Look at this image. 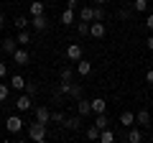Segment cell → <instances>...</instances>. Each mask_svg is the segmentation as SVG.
<instances>
[{
    "mask_svg": "<svg viewBox=\"0 0 153 143\" xmlns=\"http://www.w3.org/2000/svg\"><path fill=\"white\" fill-rule=\"evenodd\" d=\"M59 89H61L64 97H71V100H79V97L84 95V87H82V84H76L74 79H71V82H61Z\"/></svg>",
    "mask_w": 153,
    "mask_h": 143,
    "instance_id": "1",
    "label": "cell"
},
{
    "mask_svg": "<svg viewBox=\"0 0 153 143\" xmlns=\"http://www.w3.org/2000/svg\"><path fill=\"white\" fill-rule=\"evenodd\" d=\"M46 123H38V120H33L31 125H28V138L31 141H36V143H44L46 141Z\"/></svg>",
    "mask_w": 153,
    "mask_h": 143,
    "instance_id": "2",
    "label": "cell"
},
{
    "mask_svg": "<svg viewBox=\"0 0 153 143\" xmlns=\"http://www.w3.org/2000/svg\"><path fill=\"white\" fill-rule=\"evenodd\" d=\"M105 33H107V26H105L102 21H92L89 23V36H92V39H102Z\"/></svg>",
    "mask_w": 153,
    "mask_h": 143,
    "instance_id": "3",
    "label": "cell"
},
{
    "mask_svg": "<svg viewBox=\"0 0 153 143\" xmlns=\"http://www.w3.org/2000/svg\"><path fill=\"white\" fill-rule=\"evenodd\" d=\"M16 107H18V112H28V110L33 107V97H31V95H26V92H23L21 97L16 100Z\"/></svg>",
    "mask_w": 153,
    "mask_h": 143,
    "instance_id": "4",
    "label": "cell"
},
{
    "mask_svg": "<svg viewBox=\"0 0 153 143\" xmlns=\"http://www.w3.org/2000/svg\"><path fill=\"white\" fill-rule=\"evenodd\" d=\"M13 61H16V64L18 66H26L28 64V59H31V56H28V49H26V46H21V49H16V51H13Z\"/></svg>",
    "mask_w": 153,
    "mask_h": 143,
    "instance_id": "5",
    "label": "cell"
},
{
    "mask_svg": "<svg viewBox=\"0 0 153 143\" xmlns=\"http://www.w3.org/2000/svg\"><path fill=\"white\" fill-rule=\"evenodd\" d=\"M31 26L44 33V31H49V18H46L44 13H41V16H31Z\"/></svg>",
    "mask_w": 153,
    "mask_h": 143,
    "instance_id": "6",
    "label": "cell"
},
{
    "mask_svg": "<svg viewBox=\"0 0 153 143\" xmlns=\"http://www.w3.org/2000/svg\"><path fill=\"white\" fill-rule=\"evenodd\" d=\"M64 54H66L69 61H79V59H82V46H79V44H66Z\"/></svg>",
    "mask_w": 153,
    "mask_h": 143,
    "instance_id": "7",
    "label": "cell"
},
{
    "mask_svg": "<svg viewBox=\"0 0 153 143\" xmlns=\"http://www.w3.org/2000/svg\"><path fill=\"white\" fill-rule=\"evenodd\" d=\"M5 128H8V133H21V128H23V120L18 115H10L5 120Z\"/></svg>",
    "mask_w": 153,
    "mask_h": 143,
    "instance_id": "8",
    "label": "cell"
},
{
    "mask_svg": "<svg viewBox=\"0 0 153 143\" xmlns=\"http://www.w3.org/2000/svg\"><path fill=\"white\" fill-rule=\"evenodd\" d=\"M61 125L66 128V130H79V128H82V115H74V118H64V123H61Z\"/></svg>",
    "mask_w": 153,
    "mask_h": 143,
    "instance_id": "9",
    "label": "cell"
},
{
    "mask_svg": "<svg viewBox=\"0 0 153 143\" xmlns=\"http://www.w3.org/2000/svg\"><path fill=\"white\" fill-rule=\"evenodd\" d=\"M36 120L38 123H46V125L51 123V110L46 107V105H38V107H36Z\"/></svg>",
    "mask_w": 153,
    "mask_h": 143,
    "instance_id": "10",
    "label": "cell"
},
{
    "mask_svg": "<svg viewBox=\"0 0 153 143\" xmlns=\"http://www.w3.org/2000/svg\"><path fill=\"white\" fill-rule=\"evenodd\" d=\"M76 115H82V118H87V115H92V105H89V100H76Z\"/></svg>",
    "mask_w": 153,
    "mask_h": 143,
    "instance_id": "11",
    "label": "cell"
},
{
    "mask_svg": "<svg viewBox=\"0 0 153 143\" xmlns=\"http://www.w3.org/2000/svg\"><path fill=\"white\" fill-rule=\"evenodd\" d=\"M76 74H79V77H89V74H92V61L79 59L76 61Z\"/></svg>",
    "mask_w": 153,
    "mask_h": 143,
    "instance_id": "12",
    "label": "cell"
},
{
    "mask_svg": "<svg viewBox=\"0 0 153 143\" xmlns=\"http://www.w3.org/2000/svg\"><path fill=\"white\" fill-rule=\"evenodd\" d=\"M89 105H92V112H94V115H97V112H107V100H105V97L89 100Z\"/></svg>",
    "mask_w": 153,
    "mask_h": 143,
    "instance_id": "13",
    "label": "cell"
},
{
    "mask_svg": "<svg viewBox=\"0 0 153 143\" xmlns=\"http://www.w3.org/2000/svg\"><path fill=\"white\" fill-rule=\"evenodd\" d=\"M135 125L148 128V125H151V112H148V110H138L135 112Z\"/></svg>",
    "mask_w": 153,
    "mask_h": 143,
    "instance_id": "14",
    "label": "cell"
},
{
    "mask_svg": "<svg viewBox=\"0 0 153 143\" xmlns=\"http://www.w3.org/2000/svg\"><path fill=\"white\" fill-rule=\"evenodd\" d=\"M0 49L5 51V54H13V51L18 49V41H16V39H8V36H5V39L0 41Z\"/></svg>",
    "mask_w": 153,
    "mask_h": 143,
    "instance_id": "15",
    "label": "cell"
},
{
    "mask_svg": "<svg viewBox=\"0 0 153 143\" xmlns=\"http://www.w3.org/2000/svg\"><path fill=\"white\" fill-rule=\"evenodd\" d=\"M125 141H130V143H140V141H143V133L138 130L135 125H130V128H128V136H125Z\"/></svg>",
    "mask_w": 153,
    "mask_h": 143,
    "instance_id": "16",
    "label": "cell"
},
{
    "mask_svg": "<svg viewBox=\"0 0 153 143\" xmlns=\"http://www.w3.org/2000/svg\"><path fill=\"white\" fill-rule=\"evenodd\" d=\"M79 21H87V23H92V21H94V8H89V5L79 8Z\"/></svg>",
    "mask_w": 153,
    "mask_h": 143,
    "instance_id": "17",
    "label": "cell"
},
{
    "mask_svg": "<svg viewBox=\"0 0 153 143\" xmlns=\"http://www.w3.org/2000/svg\"><path fill=\"white\" fill-rule=\"evenodd\" d=\"M120 125H125V128H130V125H135V112H130V110H125V112H120Z\"/></svg>",
    "mask_w": 153,
    "mask_h": 143,
    "instance_id": "18",
    "label": "cell"
},
{
    "mask_svg": "<svg viewBox=\"0 0 153 143\" xmlns=\"http://www.w3.org/2000/svg\"><path fill=\"white\" fill-rule=\"evenodd\" d=\"M74 21H76V13L71 10V8H66V10L61 13V23H64V26L69 28V26H71V23H74Z\"/></svg>",
    "mask_w": 153,
    "mask_h": 143,
    "instance_id": "19",
    "label": "cell"
},
{
    "mask_svg": "<svg viewBox=\"0 0 153 143\" xmlns=\"http://www.w3.org/2000/svg\"><path fill=\"white\" fill-rule=\"evenodd\" d=\"M74 74H76V69H74V66H64V69L59 72L61 82H71V79H74Z\"/></svg>",
    "mask_w": 153,
    "mask_h": 143,
    "instance_id": "20",
    "label": "cell"
},
{
    "mask_svg": "<svg viewBox=\"0 0 153 143\" xmlns=\"http://www.w3.org/2000/svg\"><path fill=\"white\" fill-rule=\"evenodd\" d=\"M10 87L18 89V92H23V87H26V79H23L21 74H13V77H10Z\"/></svg>",
    "mask_w": 153,
    "mask_h": 143,
    "instance_id": "21",
    "label": "cell"
},
{
    "mask_svg": "<svg viewBox=\"0 0 153 143\" xmlns=\"http://www.w3.org/2000/svg\"><path fill=\"white\" fill-rule=\"evenodd\" d=\"M94 125H97L100 130H102V128H107V125H110V120H107V112H97V115H94Z\"/></svg>",
    "mask_w": 153,
    "mask_h": 143,
    "instance_id": "22",
    "label": "cell"
},
{
    "mask_svg": "<svg viewBox=\"0 0 153 143\" xmlns=\"http://www.w3.org/2000/svg\"><path fill=\"white\" fill-rule=\"evenodd\" d=\"M13 26H16L18 31H26V28L31 26V21H28L26 16H16V21H13Z\"/></svg>",
    "mask_w": 153,
    "mask_h": 143,
    "instance_id": "23",
    "label": "cell"
},
{
    "mask_svg": "<svg viewBox=\"0 0 153 143\" xmlns=\"http://www.w3.org/2000/svg\"><path fill=\"white\" fill-rule=\"evenodd\" d=\"M97 141H102V143H112L115 141V133L110 130V128H102V130H100V138Z\"/></svg>",
    "mask_w": 153,
    "mask_h": 143,
    "instance_id": "24",
    "label": "cell"
},
{
    "mask_svg": "<svg viewBox=\"0 0 153 143\" xmlns=\"http://www.w3.org/2000/svg\"><path fill=\"white\" fill-rule=\"evenodd\" d=\"M28 10H31V16H41V13L46 10V5H44V3H41V0H33V3H31V8H28Z\"/></svg>",
    "mask_w": 153,
    "mask_h": 143,
    "instance_id": "25",
    "label": "cell"
},
{
    "mask_svg": "<svg viewBox=\"0 0 153 143\" xmlns=\"http://www.w3.org/2000/svg\"><path fill=\"white\" fill-rule=\"evenodd\" d=\"M16 41H18L21 46H28V44H31V33H28V28H26V31H18Z\"/></svg>",
    "mask_w": 153,
    "mask_h": 143,
    "instance_id": "26",
    "label": "cell"
},
{
    "mask_svg": "<svg viewBox=\"0 0 153 143\" xmlns=\"http://www.w3.org/2000/svg\"><path fill=\"white\" fill-rule=\"evenodd\" d=\"M133 10L135 13H146L148 10V0H133Z\"/></svg>",
    "mask_w": 153,
    "mask_h": 143,
    "instance_id": "27",
    "label": "cell"
},
{
    "mask_svg": "<svg viewBox=\"0 0 153 143\" xmlns=\"http://www.w3.org/2000/svg\"><path fill=\"white\" fill-rule=\"evenodd\" d=\"M23 92H26V95H31V97H36V95H38V84H36V82H26Z\"/></svg>",
    "mask_w": 153,
    "mask_h": 143,
    "instance_id": "28",
    "label": "cell"
},
{
    "mask_svg": "<svg viewBox=\"0 0 153 143\" xmlns=\"http://www.w3.org/2000/svg\"><path fill=\"white\" fill-rule=\"evenodd\" d=\"M117 16H120V21H130V16H133V5L120 8V10H117Z\"/></svg>",
    "mask_w": 153,
    "mask_h": 143,
    "instance_id": "29",
    "label": "cell"
},
{
    "mask_svg": "<svg viewBox=\"0 0 153 143\" xmlns=\"http://www.w3.org/2000/svg\"><path fill=\"white\" fill-rule=\"evenodd\" d=\"M76 33H79V36H87V33H89V23L87 21H79V23H76Z\"/></svg>",
    "mask_w": 153,
    "mask_h": 143,
    "instance_id": "30",
    "label": "cell"
},
{
    "mask_svg": "<svg viewBox=\"0 0 153 143\" xmlns=\"http://www.w3.org/2000/svg\"><path fill=\"white\" fill-rule=\"evenodd\" d=\"M87 138H89V141H97V138H100V128L97 125H89L87 128Z\"/></svg>",
    "mask_w": 153,
    "mask_h": 143,
    "instance_id": "31",
    "label": "cell"
},
{
    "mask_svg": "<svg viewBox=\"0 0 153 143\" xmlns=\"http://www.w3.org/2000/svg\"><path fill=\"white\" fill-rule=\"evenodd\" d=\"M94 21H105V5H94Z\"/></svg>",
    "mask_w": 153,
    "mask_h": 143,
    "instance_id": "32",
    "label": "cell"
},
{
    "mask_svg": "<svg viewBox=\"0 0 153 143\" xmlns=\"http://www.w3.org/2000/svg\"><path fill=\"white\" fill-rule=\"evenodd\" d=\"M8 95H10V87H8V84H0V102H5Z\"/></svg>",
    "mask_w": 153,
    "mask_h": 143,
    "instance_id": "33",
    "label": "cell"
},
{
    "mask_svg": "<svg viewBox=\"0 0 153 143\" xmlns=\"http://www.w3.org/2000/svg\"><path fill=\"white\" fill-rule=\"evenodd\" d=\"M51 120H54V123H64V112H59V110L51 112Z\"/></svg>",
    "mask_w": 153,
    "mask_h": 143,
    "instance_id": "34",
    "label": "cell"
},
{
    "mask_svg": "<svg viewBox=\"0 0 153 143\" xmlns=\"http://www.w3.org/2000/svg\"><path fill=\"white\" fill-rule=\"evenodd\" d=\"M146 28H148V31H153V13L146 18Z\"/></svg>",
    "mask_w": 153,
    "mask_h": 143,
    "instance_id": "35",
    "label": "cell"
},
{
    "mask_svg": "<svg viewBox=\"0 0 153 143\" xmlns=\"http://www.w3.org/2000/svg\"><path fill=\"white\" fill-rule=\"evenodd\" d=\"M76 5H79V0H66V8H71V10H76Z\"/></svg>",
    "mask_w": 153,
    "mask_h": 143,
    "instance_id": "36",
    "label": "cell"
},
{
    "mask_svg": "<svg viewBox=\"0 0 153 143\" xmlns=\"http://www.w3.org/2000/svg\"><path fill=\"white\" fill-rule=\"evenodd\" d=\"M5 74H8V64H3V61H0V79L5 77Z\"/></svg>",
    "mask_w": 153,
    "mask_h": 143,
    "instance_id": "37",
    "label": "cell"
},
{
    "mask_svg": "<svg viewBox=\"0 0 153 143\" xmlns=\"http://www.w3.org/2000/svg\"><path fill=\"white\" fill-rule=\"evenodd\" d=\"M146 82H148V84H153V69H148V72H146Z\"/></svg>",
    "mask_w": 153,
    "mask_h": 143,
    "instance_id": "38",
    "label": "cell"
},
{
    "mask_svg": "<svg viewBox=\"0 0 153 143\" xmlns=\"http://www.w3.org/2000/svg\"><path fill=\"white\" fill-rule=\"evenodd\" d=\"M146 46H148V51H153V36H148V41H146Z\"/></svg>",
    "mask_w": 153,
    "mask_h": 143,
    "instance_id": "39",
    "label": "cell"
},
{
    "mask_svg": "<svg viewBox=\"0 0 153 143\" xmlns=\"http://www.w3.org/2000/svg\"><path fill=\"white\" fill-rule=\"evenodd\" d=\"M3 26H5V16L0 13V31H3Z\"/></svg>",
    "mask_w": 153,
    "mask_h": 143,
    "instance_id": "40",
    "label": "cell"
},
{
    "mask_svg": "<svg viewBox=\"0 0 153 143\" xmlns=\"http://www.w3.org/2000/svg\"><path fill=\"white\" fill-rule=\"evenodd\" d=\"M94 3H97V5H105V3H110V0H94Z\"/></svg>",
    "mask_w": 153,
    "mask_h": 143,
    "instance_id": "41",
    "label": "cell"
}]
</instances>
